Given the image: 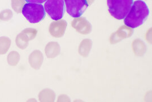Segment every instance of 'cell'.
<instances>
[{"label": "cell", "mask_w": 152, "mask_h": 102, "mask_svg": "<svg viewBox=\"0 0 152 102\" xmlns=\"http://www.w3.org/2000/svg\"><path fill=\"white\" fill-rule=\"evenodd\" d=\"M149 12V9L144 1L136 0L134 2L128 14L124 18V23L131 29L137 28L143 24Z\"/></svg>", "instance_id": "obj_1"}, {"label": "cell", "mask_w": 152, "mask_h": 102, "mask_svg": "<svg viewBox=\"0 0 152 102\" xmlns=\"http://www.w3.org/2000/svg\"><path fill=\"white\" fill-rule=\"evenodd\" d=\"M134 0H107L108 10L114 18L121 20L128 14Z\"/></svg>", "instance_id": "obj_2"}, {"label": "cell", "mask_w": 152, "mask_h": 102, "mask_svg": "<svg viewBox=\"0 0 152 102\" xmlns=\"http://www.w3.org/2000/svg\"><path fill=\"white\" fill-rule=\"evenodd\" d=\"M22 13L31 23H37L45 18L44 7L39 4L27 3L23 7Z\"/></svg>", "instance_id": "obj_3"}, {"label": "cell", "mask_w": 152, "mask_h": 102, "mask_svg": "<svg viewBox=\"0 0 152 102\" xmlns=\"http://www.w3.org/2000/svg\"><path fill=\"white\" fill-rule=\"evenodd\" d=\"M44 9L49 16L54 21L61 19L64 13V0H47Z\"/></svg>", "instance_id": "obj_4"}, {"label": "cell", "mask_w": 152, "mask_h": 102, "mask_svg": "<svg viewBox=\"0 0 152 102\" xmlns=\"http://www.w3.org/2000/svg\"><path fill=\"white\" fill-rule=\"evenodd\" d=\"M66 11L73 18L80 17L88 8L86 0H64Z\"/></svg>", "instance_id": "obj_5"}, {"label": "cell", "mask_w": 152, "mask_h": 102, "mask_svg": "<svg viewBox=\"0 0 152 102\" xmlns=\"http://www.w3.org/2000/svg\"><path fill=\"white\" fill-rule=\"evenodd\" d=\"M134 33L133 29L124 25L120 27L116 32L113 33L110 37V42L111 44H115L121 42L123 39L129 38Z\"/></svg>", "instance_id": "obj_6"}, {"label": "cell", "mask_w": 152, "mask_h": 102, "mask_svg": "<svg viewBox=\"0 0 152 102\" xmlns=\"http://www.w3.org/2000/svg\"><path fill=\"white\" fill-rule=\"evenodd\" d=\"M67 22L64 19H59L52 22L49 27V32L52 36L60 38L64 35L67 28Z\"/></svg>", "instance_id": "obj_7"}, {"label": "cell", "mask_w": 152, "mask_h": 102, "mask_svg": "<svg viewBox=\"0 0 152 102\" xmlns=\"http://www.w3.org/2000/svg\"><path fill=\"white\" fill-rule=\"evenodd\" d=\"M72 27L82 35H88L92 31V25L85 18H75L71 22Z\"/></svg>", "instance_id": "obj_8"}, {"label": "cell", "mask_w": 152, "mask_h": 102, "mask_svg": "<svg viewBox=\"0 0 152 102\" xmlns=\"http://www.w3.org/2000/svg\"><path fill=\"white\" fill-rule=\"evenodd\" d=\"M44 61V55L40 50L36 49L31 52L28 57L29 65L35 70L40 69Z\"/></svg>", "instance_id": "obj_9"}, {"label": "cell", "mask_w": 152, "mask_h": 102, "mask_svg": "<svg viewBox=\"0 0 152 102\" xmlns=\"http://www.w3.org/2000/svg\"><path fill=\"white\" fill-rule=\"evenodd\" d=\"M45 54L48 59H54L61 53V47L57 42H49L45 47Z\"/></svg>", "instance_id": "obj_10"}, {"label": "cell", "mask_w": 152, "mask_h": 102, "mask_svg": "<svg viewBox=\"0 0 152 102\" xmlns=\"http://www.w3.org/2000/svg\"><path fill=\"white\" fill-rule=\"evenodd\" d=\"M132 49L136 56H143L146 53L147 47L145 43L140 39H136L132 43Z\"/></svg>", "instance_id": "obj_11"}, {"label": "cell", "mask_w": 152, "mask_h": 102, "mask_svg": "<svg viewBox=\"0 0 152 102\" xmlns=\"http://www.w3.org/2000/svg\"><path fill=\"white\" fill-rule=\"evenodd\" d=\"M56 97V94L55 92L49 88L41 90L38 95L39 101L41 102H54Z\"/></svg>", "instance_id": "obj_12"}, {"label": "cell", "mask_w": 152, "mask_h": 102, "mask_svg": "<svg viewBox=\"0 0 152 102\" xmlns=\"http://www.w3.org/2000/svg\"><path fill=\"white\" fill-rule=\"evenodd\" d=\"M92 47V41L89 39H85L80 43L78 48L79 54L84 57H88Z\"/></svg>", "instance_id": "obj_13"}, {"label": "cell", "mask_w": 152, "mask_h": 102, "mask_svg": "<svg viewBox=\"0 0 152 102\" xmlns=\"http://www.w3.org/2000/svg\"><path fill=\"white\" fill-rule=\"evenodd\" d=\"M29 39L28 37L23 32L18 34L15 38V44L18 48L24 50L29 45Z\"/></svg>", "instance_id": "obj_14"}, {"label": "cell", "mask_w": 152, "mask_h": 102, "mask_svg": "<svg viewBox=\"0 0 152 102\" xmlns=\"http://www.w3.org/2000/svg\"><path fill=\"white\" fill-rule=\"evenodd\" d=\"M12 45L11 39L7 36L0 37V55L6 54Z\"/></svg>", "instance_id": "obj_15"}, {"label": "cell", "mask_w": 152, "mask_h": 102, "mask_svg": "<svg viewBox=\"0 0 152 102\" xmlns=\"http://www.w3.org/2000/svg\"><path fill=\"white\" fill-rule=\"evenodd\" d=\"M20 60V55L17 51H11L7 56V64L11 66L18 65Z\"/></svg>", "instance_id": "obj_16"}, {"label": "cell", "mask_w": 152, "mask_h": 102, "mask_svg": "<svg viewBox=\"0 0 152 102\" xmlns=\"http://www.w3.org/2000/svg\"><path fill=\"white\" fill-rule=\"evenodd\" d=\"M26 4V0H11V5L13 10L17 13H21Z\"/></svg>", "instance_id": "obj_17"}, {"label": "cell", "mask_w": 152, "mask_h": 102, "mask_svg": "<svg viewBox=\"0 0 152 102\" xmlns=\"http://www.w3.org/2000/svg\"><path fill=\"white\" fill-rule=\"evenodd\" d=\"M13 12L10 9H4L0 12V21L7 22L12 19Z\"/></svg>", "instance_id": "obj_18"}, {"label": "cell", "mask_w": 152, "mask_h": 102, "mask_svg": "<svg viewBox=\"0 0 152 102\" xmlns=\"http://www.w3.org/2000/svg\"><path fill=\"white\" fill-rule=\"evenodd\" d=\"M22 32L25 34L28 37L29 41L34 40L37 34V30H36L35 29H32V28L25 29L22 31Z\"/></svg>", "instance_id": "obj_19"}, {"label": "cell", "mask_w": 152, "mask_h": 102, "mask_svg": "<svg viewBox=\"0 0 152 102\" xmlns=\"http://www.w3.org/2000/svg\"><path fill=\"white\" fill-rule=\"evenodd\" d=\"M58 102H71L70 98L67 96L66 94H61L59 95L58 97L57 98V101Z\"/></svg>", "instance_id": "obj_20"}, {"label": "cell", "mask_w": 152, "mask_h": 102, "mask_svg": "<svg viewBox=\"0 0 152 102\" xmlns=\"http://www.w3.org/2000/svg\"><path fill=\"white\" fill-rule=\"evenodd\" d=\"M145 39L147 42L152 44V28L149 29L145 34Z\"/></svg>", "instance_id": "obj_21"}, {"label": "cell", "mask_w": 152, "mask_h": 102, "mask_svg": "<svg viewBox=\"0 0 152 102\" xmlns=\"http://www.w3.org/2000/svg\"><path fill=\"white\" fill-rule=\"evenodd\" d=\"M47 0H26V2L27 3H34V4H42L46 2Z\"/></svg>", "instance_id": "obj_22"}, {"label": "cell", "mask_w": 152, "mask_h": 102, "mask_svg": "<svg viewBox=\"0 0 152 102\" xmlns=\"http://www.w3.org/2000/svg\"><path fill=\"white\" fill-rule=\"evenodd\" d=\"M87 3L88 4V5H91L92 4L94 1V0H86Z\"/></svg>", "instance_id": "obj_23"}]
</instances>
